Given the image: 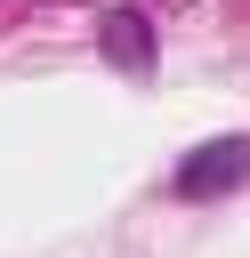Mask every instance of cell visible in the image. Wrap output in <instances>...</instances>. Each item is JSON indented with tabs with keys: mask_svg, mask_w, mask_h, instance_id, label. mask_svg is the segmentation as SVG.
Listing matches in <instances>:
<instances>
[{
	"mask_svg": "<svg viewBox=\"0 0 250 258\" xmlns=\"http://www.w3.org/2000/svg\"><path fill=\"white\" fill-rule=\"evenodd\" d=\"M105 48H113L121 64H153V32H145L129 8H113V16H105Z\"/></svg>",
	"mask_w": 250,
	"mask_h": 258,
	"instance_id": "7a4b0ae2",
	"label": "cell"
},
{
	"mask_svg": "<svg viewBox=\"0 0 250 258\" xmlns=\"http://www.w3.org/2000/svg\"><path fill=\"white\" fill-rule=\"evenodd\" d=\"M242 177H250V137L194 145V153L177 161V194H194V202H210V194H226V185H242Z\"/></svg>",
	"mask_w": 250,
	"mask_h": 258,
	"instance_id": "6da1fadb",
	"label": "cell"
}]
</instances>
